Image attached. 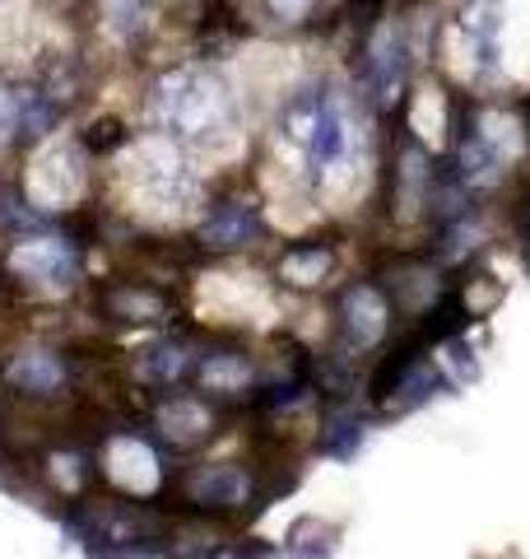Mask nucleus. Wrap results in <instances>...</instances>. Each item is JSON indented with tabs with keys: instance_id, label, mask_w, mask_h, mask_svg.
<instances>
[{
	"instance_id": "f257e3e1",
	"label": "nucleus",
	"mask_w": 530,
	"mask_h": 559,
	"mask_svg": "<svg viewBox=\"0 0 530 559\" xmlns=\"http://www.w3.org/2000/svg\"><path fill=\"white\" fill-rule=\"evenodd\" d=\"M279 135L289 140L303 159V173L322 187L335 173H345L359 154V117L340 84L308 80L279 108Z\"/></svg>"
},
{
	"instance_id": "f03ea898",
	"label": "nucleus",
	"mask_w": 530,
	"mask_h": 559,
	"mask_svg": "<svg viewBox=\"0 0 530 559\" xmlns=\"http://www.w3.org/2000/svg\"><path fill=\"white\" fill-rule=\"evenodd\" d=\"M154 121L168 140H209L233 131V84L215 66H177L154 84Z\"/></svg>"
},
{
	"instance_id": "7ed1b4c3",
	"label": "nucleus",
	"mask_w": 530,
	"mask_h": 559,
	"mask_svg": "<svg viewBox=\"0 0 530 559\" xmlns=\"http://www.w3.org/2000/svg\"><path fill=\"white\" fill-rule=\"evenodd\" d=\"M517 121L503 108H484L474 98H456L451 108V168L474 187L489 191L507 178L511 159H517Z\"/></svg>"
},
{
	"instance_id": "20e7f679",
	"label": "nucleus",
	"mask_w": 530,
	"mask_h": 559,
	"mask_svg": "<svg viewBox=\"0 0 530 559\" xmlns=\"http://www.w3.org/2000/svg\"><path fill=\"white\" fill-rule=\"evenodd\" d=\"M410 28L396 14H382L363 28L359 43V98L373 103L377 112H396L405 98V84H410Z\"/></svg>"
},
{
	"instance_id": "39448f33",
	"label": "nucleus",
	"mask_w": 530,
	"mask_h": 559,
	"mask_svg": "<svg viewBox=\"0 0 530 559\" xmlns=\"http://www.w3.org/2000/svg\"><path fill=\"white\" fill-rule=\"evenodd\" d=\"M503 0H466L456 14V33H461V57L470 80H493L503 70Z\"/></svg>"
},
{
	"instance_id": "423d86ee",
	"label": "nucleus",
	"mask_w": 530,
	"mask_h": 559,
	"mask_svg": "<svg viewBox=\"0 0 530 559\" xmlns=\"http://www.w3.org/2000/svg\"><path fill=\"white\" fill-rule=\"evenodd\" d=\"M265 238V215L256 197H242V191H228L215 205L205 210L196 242L205 252H238V248H256Z\"/></svg>"
},
{
	"instance_id": "0eeeda50",
	"label": "nucleus",
	"mask_w": 530,
	"mask_h": 559,
	"mask_svg": "<svg viewBox=\"0 0 530 559\" xmlns=\"http://www.w3.org/2000/svg\"><path fill=\"white\" fill-rule=\"evenodd\" d=\"M186 503L201 513H242L256 499V476L242 471L238 462H215V466H191L182 476Z\"/></svg>"
},
{
	"instance_id": "6e6552de",
	"label": "nucleus",
	"mask_w": 530,
	"mask_h": 559,
	"mask_svg": "<svg viewBox=\"0 0 530 559\" xmlns=\"http://www.w3.org/2000/svg\"><path fill=\"white\" fill-rule=\"evenodd\" d=\"M386 331H392V304H386V294L377 285H349L340 294V345H349L353 355H368V349H377L386 341Z\"/></svg>"
},
{
	"instance_id": "1a4fd4ad",
	"label": "nucleus",
	"mask_w": 530,
	"mask_h": 559,
	"mask_svg": "<svg viewBox=\"0 0 530 559\" xmlns=\"http://www.w3.org/2000/svg\"><path fill=\"white\" fill-rule=\"evenodd\" d=\"M10 271L28 280V285H47V289H65L80 275V257L65 238H24L10 252Z\"/></svg>"
},
{
	"instance_id": "9d476101",
	"label": "nucleus",
	"mask_w": 530,
	"mask_h": 559,
	"mask_svg": "<svg viewBox=\"0 0 530 559\" xmlns=\"http://www.w3.org/2000/svg\"><path fill=\"white\" fill-rule=\"evenodd\" d=\"M154 429L158 439L177 452H196L201 443H209V433H215V411L205 406L201 396H186L177 392L168 401H158L154 406Z\"/></svg>"
},
{
	"instance_id": "9b49d317",
	"label": "nucleus",
	"mask_w": 530,
	"mask_h": 559,
	"mask_svg": "<svg viewBox=\"0 0 530 559\" xmlns=\"http://www.w3.org/2000/svg\"><path fill=\"white\" fill-rule=\"evenodd\" d=\"M196 349H191L186 336H164V341H154L145 349H135V378L145 382V388H182L186 378H196Z\"/></svg>"
},
{
	"instance_id": "f8f14e48",
	"label": "nucleus",
	"mask_w": 530,
	"mask_h": 559,
	"mask_svg": "<svg viewBox=\"0 0 530 559\" xmlns=\"http://www.w3.org/2000/svg\"><path fill=\"white\" fill-rule=\"evenodd\" d=\"M98 308L112 322H172V299L154 285H135V280H117V285L98 289Z\"/></svg>"
},
{
	"instance_id": "ddd939ff",
	"label": "nucleus",
	"mask_w": 530,
	"mask_h": 559,
	"mask_svg": "<svg viewBox=\"0 0 530 559\" xmlns=\"http://www.w3.org/2000/svg\"><path fill=\"white\" fill-rule=\"evenodd\" d=\"M256 364L246 349H205L196 359V382L205 388V396H242L252 392Z\"/></svg>"
},
{
	"instance_id": "4468645a",
	"label": "nucleus",
	"mask_w": 530,
	"mask_h": 559,
	"mask_svg": "<svg viewBox=\"0 0 530 559\" xmlns=\"http://www.w3.org/2000/svg\"><path fill=\"white\" fill-rule=\"evenodd\" d=\"M70 369L57 349H20L10 364V388L24 396H61Z\"/></svg>"
},
{
	"instance_id": "2eb2a0df",
	"label": "nucleus",
	"mask_w": 530,
	"mask_h": 559,
	"mask_svg": "<svg viewBox=\"0 0 530 559\" xmlns=\"http://www.w3.org/2000/svg\"><path fill=\"white\" fill-rule=\"evenodd\" d=\"M363 439H368L363 415L353 411V406H345V401H335V406L322 415V433H316V448H322L326 457H335V462H349L353 452L363 448Z\"/></svg>"
},
{
	"instance_id": "dca6fc26",
	"label": "nucleus",
	"mask_w": 530,
	"mask_h": 559,
	"mask_svg": "<svg viewBox=\"0 0 530 559\" xmlns=\"http://www.w3.org/2000/svg\"><path fill=\"white\" fill-rule=\"evenodd\" d=\"M335 271V252L326 248V242H298V248H289L285 257H279V280L293 289H316L326 285Z\"/></svg>"
},
{
	"instance_id": "f3484780",
	"label": "nucleus",
	"mask_w": 530,
	"mask_h": 559,
	"mask_svg": "<svg viewBox=\"0 0 530 559\" xmlns=\"http://www.w3.org/2000/svg\"><path fill=\"white\" fill-rule=\"evenodd\" d=\"M98 10L117 38H135L145 28V0H98Z\"/></svg>"
},
{
	"instance_id": "a211bd4d",
	"label": "nucleus",
	"mask_w": 530,
	"mask_h": 559,
	"mask_svg": "<svg viewBox=\"0 0 530 559\" xmlns=\"http://www.w3.org/2000/svg\"><path fill=\"white\" fill-rule=\"evenodd\" d=\"M316 5H322V0H261V10L270 14L275 24H285V28L312 20V10H316Z\"/></svg>"
},
{
	"instance_id": "6ab92c4d",
	"label": "nucleus",
	"mask_w": 530,
	"mask_h": 559,
	"mask_svg": "<svg viewBox=\"0 0 530 559\" xmlns=\"http://www.w3.org/2000/svg\"><path fill=\"white\" fill-rule=\"evenodd\" d=\"M84 140H88V150H94V154H108L112 145H127V135H121L117 121H94Z\"/></svg>"
}]
</instances>
